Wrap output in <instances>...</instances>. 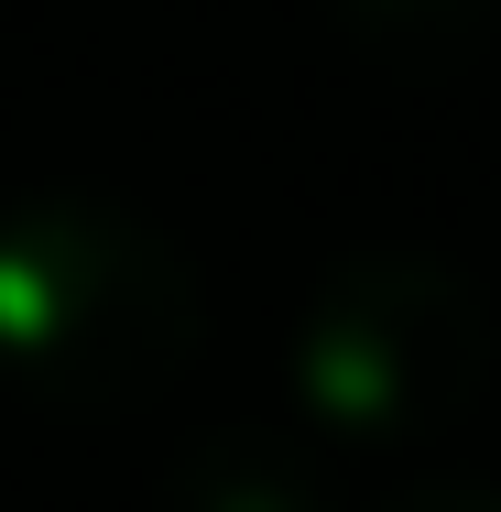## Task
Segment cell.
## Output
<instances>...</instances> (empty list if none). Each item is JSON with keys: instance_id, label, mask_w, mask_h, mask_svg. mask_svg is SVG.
<instances>
[{"instance_id": "obj_4", "label": "cell", "mask_w": 501, "mask_h": 512, "mask_svg": "<svg viewBox=\"0 0 501 512\" xmlns=\"http://www.w3.org/2000/svg\"><path fill=\"white\" fill-rule=\"evenodd\" d=\"M349 11V33L371 44V55H393V66H447V55H469L480 33H491L501 0H338Z\"/></svg>"}, {"instance_id": "obj_5", "label": "cell", "mask_w": 501, "mask_h": 512, "mask_svg": "<svg viewBox=\"0 0 501 512\" xmlns=\"http://www.w3.org/2000/svg\"><path fill=\"white\" fill-rule=\"evenodd\" d=\"M382 512H501V491H458V480H436V491H403Z\"/></svg>"}, {"instance_id": "obj_2", "label": "cell", "mask_w": 501, "mask_h": 512, "mask_svg": "<svg viewBox=\"0 0 501 512\" xmlns=\"http://www.w3.org/2000/svg\"><path fill=\"white\" fill-rule=\"evenodd\" d=\"M491 382V316L425 251H360L316 284L295 327V393L349 447H403L480 404Z\"/></svg>"}, {"instance_id": "obj_3", "label": "cell", "mask_w": 501, "mask_h": 512, "mask_svg": "<svg viewBox=\"0 0 501 512\" xmlns=\"http://www.w3.org/2000/svg\"><path fill=\"white\" fill-rule=\"evenodd\" d=\"M175 512H338L316 458L284 436H197L175 458Z\"/></svg>"}, {"instance_id": "obj_1", "label": "cell", "mask_w": 501, "mask_h": 512, "mask_svg": "<svg viewBox=\"0 0 501 512\" xmlns=\"http://www.w3.org/2000/svg\"><path fill=\"white\" fill-rule=\"evenodd\" d=\"M197 360V273L99 197L0 218V371L55 414H131Z\"/></svg>"}]
</instances>
